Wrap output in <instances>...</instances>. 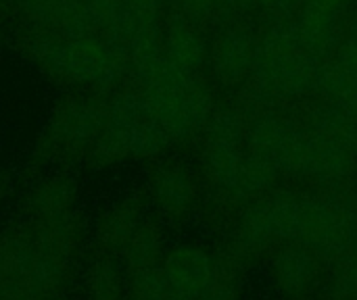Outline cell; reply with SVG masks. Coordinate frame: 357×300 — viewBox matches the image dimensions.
Here are the masks:
<instances>
[{"label": "cell", "instance_id": "29", "mask_svg": "<svg viewBox=\"0 0 357 300\" xmlns=\"http://www.w3.org/2000/svg\"><path fill=\"white\" fill-rule=\"evenodd\" d=\"M13 190H15L13 175L6 173V171H0V209H2V205L13 196Z\"/></svg>", "mask_w": 357, "mask_h": 300}, {"label": "cell", "instance_id": "20", "mask_svg": "<svg viewBox=\"0 0 357 300\" xmlns=\"http://www.w3.org/2000/svg\"><path fill=\"white\" fill-rule=\"evenodd\" d=\"M86 300H123V278L111 257L96 255L84 276Z\"/></svg>", "mask_w": 357, "mask_h": 300}, {"label": "cell", "instance_id": "27", "mask_svg": "<svg viewBox=\"0 0 357 300\" xmlns=\"http://www.w3.org/2000/svg\"><path fill=\"white\" fill-rule=\"evenodd\" d=\"M222 13L224 23L238 17H249L251 13H255V0H222Z\"/></svg>", "mask_w": 357, "mask_h": 300}, {"label": "cell", "instance_id": "24", "mask_svg": "<svg viewBox=\"0 0 357 300\" xmlns=\"http://www.w3.org/2000/svg\"><path fill=\"white\" fill-rule=\"evenodd\" d=\"M174 8L203 25H209V23L222 25L224 23L222 0H174Z\"/></svg>", "mask_w": 357, "mask_h": 300}, {"label": "cell", "instance_id": "28", "mask_svg": "<svg viewBox=\"0 0 357 300\" xmlns=\"http://www.w3.org/2000/svg\"><path fill=\"white\" fill-rule=\"evenodd\" d=\"M201 300H234V292H232V288L226 282L215 278L213 284L207 288V292L201 297Z\"/></svg>", "mask_w": 357, "mask_h": 300}, {"label": "cell", "instance_id": "9", "mask_svg": "<svg viewBox=\"0 0 357 300\" xmlns=\"http://www.w3.org/2000/svg\"><path fill=\"white\" fill-rule=\"evenodd\" d=\"M259 31L249 17L218 25L209 40L207 69L222 86H245L259 58Z\"/></svg>", "mask_w": 357, "mask_h": 300}, {"label": "cell", "instance_id": "14", "mask_svg": "<svg viewBox=\"0 0 357 300\" xmlns=\"http://www.w3.org/2000/svg\"><path fill=\"white\" fill-rule=\"evenodd\" d=\"M21 217L42 219L59 217L79 209V192L75 182L65 173H46L33 180L21 196Z\"/></svg>", "mask_w": 357, "mask_h": 300}, {"label": "cell", "instance_id": "5", "mask_svg": "<svg viewBox=\"0 0 357 300\" xmlns=\"http://www.w3.org/2000/svg\"><path fill=\"white\" fill-rule=\"evenodd\" d=\"M134 86L146 96L172 142H184L205 132L215 111L209 81L203 75L178 69L167 56Z\"/></svg>", "mask_w": 357, "mask_h": 300}, {"label": "cell", "instance_id": "4", "mask_svg": "<svg viewBox=\"0 0 357 300\" xmlns=\"http://www.w3.org/2000/svg\"><path fill=\"white\" fill-rule=\"evenodd\" d=\"M172 144L146 96L134 88L115 90L98 140L84 159L88 169H105L126 159H153Z\"/></svg>", "mask_w": 357, "mask_h": 300}, {"label": "cell", "instance_id": "18", "mask_svg": "<svg viewBox=\"0 0 357 300\" xmlns=\"http://www.w3.org/2000/svg\"><path fill=\"white\" fill-rule=\"evenodd\" d=\"M316 267V255L305 246H287L274 257L272 263L278 286L291 294L301 292L307 284H312Z\"/></svg>", "mask_w": 357, "mask_h": 300}, {"label": "cell", "instance_id": "22", "mask_svg": "<svg viewBox=\"0 0 357 300\" xmlns=\"http://www.w3.org/2000/svg\"><path fill=\"white\" fill-rule=\"evenodd\" d=\"M19 10L42 29L54 27V23L67 15L71 8H75L82 0H15Z\"/></svg>", "mask_w": 357, "mask_h": 300}, {"label": "cell", "instance_id": "30", "mask_svg": "<svg viewBox=\"0 0 357 300\" xmlns=\"http://www.w3.org/2000/svg\"><path fill=\"white\" fill-rule=\"evenodd\" d=\"M6 2H8V0H0V8H2V6H4Z\"/></svg>", "mask_w": 357, "mask_h": 300}, {"label": "cell", "instance_id": "23", "mask_svg": "<svg viewBox=\"0 0 357 300\" xmlns=\"http://www.w3.org/2000/svg\"><path fill=\"white\" fill-rule=\"evenodd\" d=\"M130 19H132V33L138 29H161L165 21L167 0H126ZM130 42V40H128Z\"/></svg>", "mask_w": 357, "mask_h": 300}, {"label": "cell", "instance_id": "26", "mask_svg": "<svg viewBox=\"0 0 357 300\" xmlns=\"http://www.w3.org/2000/svg\"><path fill=\"white\" fill-rule=\"evenodd\" d=\"M335 61L357 75V19L356 21H349L345 38L341 42V48H339Z\"/></svg>", "mask_w": 357, "mask_h": 300}, {"label": "cell", "instance_id": "8", "mask_svg": "<svg viewBox=\"0 0 357 300\" xmlns=\"http://www.w3.org/2000/svg\"><path fill=\"white\" fill-rule=\"evenodd\" d=\"M307 127L278 109H266L249 117L247 152L274 167L280 175L297 173Z\"/></svg>", "mask_w": 357, "mask_h": 300}, {"label": "cell", "instance_id": "3", "mask_svg": "<svg viewBox=\"0 0 357 300\" xmlns=\"http://www.w3.org/2000/svg\"><path fill=\"white\" fill-rule=\"evenodd\" d=\"M75 259L48 246L23 219L0 232V300H65Z\"/></svg>", "mask_w": 357, "mask_h": 300}, {"label": "cell", "instance_id": "21", "mask_svg": "<svg viewBox=\"0 0 357 300\" xmlns=\"http://www.w3.org/2000/svg\"><path fill=\"white\" fill-rule=\"evenodd\" d=\"M130 292L134 300H184L161 265L132 276Z\"/></svg>", "mask_w": 357, "mask_h": 300}, {"label": "cell", "instance_id": "2", "mask_svg": "<svg viewBox=\"0 0 357 300\" xmlns=\"http://www.w3.org/2000/svg\"><path fill=\"white\" fill-rule=\"evenodd\" d=\"M25 50L48 79L102 96L113 94L130 75L128 46L102 35L63 38L44 29Z\"/></svg>", "mask_w": 357, "mask_h": 300}, {"label": "cell", "instance_id": "13", "mask_svg": "<svg viewBox=\"0 0 357 300\" xmlns=\"http://www.w3.org/2000/svg\"><path fill=\"white\" fill-rule=\"evenodd\" d=\"M149 190L155 207L165 217H182L190 211L197 198V180L192 169L176 159L159 161L149 177Z\"/></svg>", "mask_w": 357, "mask_h": 300}, {"label": "cell", "instance_id": "16", "mask_svg": "<svg viewBox=\"0 0 357 300\" xmlns=\"http://www.w3.org/2000/svg\"><path fill=\"white\" fill-rule=\"evenodd\" d=\"M161 267L184 300H201L218 278L209 255L192 246L176 248Z\"/></svg>", "mask_w": 357, "mask_h": 300}, {"label": "cell", "instance_id": "1", "mask_svg": "<svg viewBox=\"0 0 357 300\" xmlns=\"http://www.w3.org/2000/svg\"><path fill=\"white\" fill-rule=\"evenodd\" d=\"M331 61L312 56L299 40L293 17L272 19L259 31V58L241 94V109L251 117L284 102L318 96Z\"/></svg>", "mask_w": 357, "mask_h": 300}, {"label": "cell", "instance_id": "6", "mask_svg": "<svg viewBox=\"0 0 357 300\" xmlns=\"http://www.w3.org/2000/svg\"><path fill=\"white\" fill-rule=\"evenodd\" d=\"M107 102L102 94L94 92H73L59 98L36 136L33 159L44 165L84 163L102 132Z\"/></svg>", "mask_w": 357, "mask_h": 300}, {"label": "cell", "instance_id": "19", "mask_svg": "<svg viewBox=\"0 0 357 300\" xmlns=\"http://www.w3.org/2000/svg\"><path fill=\"white\" fill-rule=\"evenodd\" d=\"M161 248H163L161 230L153 221L144 219V223L136 230V234L123 246L119 257H121L128 274L136 276V274H142L151 267H157V261L161 257Z\"/></svg>", "mask_w": 357, "mask_h": 300}, {"label": "cell", "instance_id": "7", "mask_svg": "<svg viewBox=\"0 0 357 300\" xmlns=\"http://www.w3.org/2000/svg\"><path fill=\"white\" fill-rule=\"evenodd\" d=\"M249 115L241 106L215 109L205 127L203 165L207 177L224 192L232 194L247 157Z\"/></svg>", "mask_w": 357, "mask_h": 300}, {"label": "cell", "instance_id": "17", "mask_svg": "<svg viewBox=\"0 0 357 300\" xmlns=\"http://www.w3.org/2000/svg\"><path fill=\"white\" fill-rule=\"evenodd\" d=\"M84 13L94 35L128 46L132 35V19L126 0H84Z\"/></svg>", "mask_w": 357, "mask_h": 300}, {"label": "cell", "instance_id": "25", "mask_svg": "<svg viewBox=\"0 0 357 300\" xmlns=\"http://www.w3.org/2000/svg\"><path fill=\"white\" fill-rule=\"evenodd\" d=\"M303 0H255V13L264 15L266 21L293 17Z\"/></svg>", "mask_w": 357, "mask_h": 300}, {"label": "cell", "instance_id": "10", "mask_svg": "<svg viewBox=\"0 0 357 300\" xmlns=\"http://www.w3.org/2000/svg\"><path fill=\"white\" fill-rule=\"evenodd\" d=\"M356 157L357 152L343 138L307 129V140L301 152L297 173L326 188V192L341 190V186L354 173Z\"/></svg>", "mask_w": 357, "mask_h": 300}, {"label": "cell", "instance_id": "31", "mask_svg": "<svg viewBox=\"0 0 357 300\" xmlns=\"http://www.w3.org/2000/svg\"><path fill=\"white\" fill-rule=\"evenodd\" d=\"M354 261H356V265H357V255H356V257H354Z\"/></svg>", "mask_w": 357, "mask_h": 300}, {"label": "cell", "instance_id": "15", "mask_svg": "<svg viewBox=\"0 0 357 300\" xmlns=\"http://www.w3.org/2000/svg\"><path fill=\"white\" fill-rule=\"evenodd\" d=\"M144 223V207L138 196L130 194L100 213L94 226V244L98 255H119L136 230Z\"/></svg>", "mask_w": 357, "mask_h": 300}, {"label": "cell", "instance_id": "12", "mask_svg": "<svg viewBox=\"0 0 357 300\" xmlns=\"http://www.w3.org/2000/svg\"><path fill=\"white\" fill-rule=\"evenodd\" d=\"M209 35L203 23L172 8L163 21V52L172 65L203 75L209 61Z\"/></svg>", "mask_w": 357, "mask_h": 300}, {"label": "cell", "instance_id": "11", "mask_svg": "<svg viewBox=\"0 0 357 300\" xmlns=\"http://www.w3.org/2000/svg\"><path fill=\"white\" fill-rule=\"evenodd\" d=\"M301 46L320 61H333L347 31V13L303 0L293 15Z\"/></svg>", "mask_w": 357, "mask_h": 300}]
</instances>
